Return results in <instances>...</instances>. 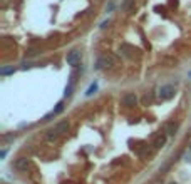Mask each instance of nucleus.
<instances>
[{"instance_id":"obj_7","label":"nucleus","mask_w":191,"mask_h":184,"mask_svg":"<svg viewBox=\"0 0 191 184\" xmlns=\"http://www.w3.org/2000/svg\"><path fill=\"white\" fill-rule=\"evenodd\" d=\"M62 111H64V104H62V102H59V104H57V107H55L54 111H51L45 117H44V121H51L52 117H55V116L59 114V112H62Z\"/></svg>"},{"instance_id":"obj_1","label":"nucleus","mask_w":191,"mask_h":184,"mask_svg":"<svg viewBox=\"0 0 191 184\" xmlns=\"http://www.w3.org/2000/svg\"><path fill=\"white\" fill-rule=\"evenodd\" d=\"M116 62H117V59H116L112 54H104V55H101V57L97 59V62H96V69L111 67V65H114Z\"/></svg>"},{"instance_id":"obj_13","label":"nucleus","mask_w":191,"mask_h":184,"mask_svg":"<svg viewBox=\"0 0 191 184\" xmlns=\"http://www.w3.org/2000/svg\"><path fill=\"white\" fill-rule=\"evenodd\" d=\"M72 94V84H69L67 87H65V95H71Z\"/></svg>"},{"instance_id":"obj_16","label":"nucleus","mask_w":191,"mask_h":184,"mask_svg":"<svg viewBox=\"0 0 191 184\" xmlns=\"http://www.w3.org/2000/svg\"><path fill=\"white\" fill-rule=\"evenodd\" d=\"M154 184H163V182H161V181H156V182H154Z\"/></svg>"},{"instance_id":"obj_9","label":"nucleus","mask_w":191,"mask_h":184,"mask_svg":"<svg viewBox=\"0 0 191 184\" xmlns=\"http://www.w3.org/2000/svg\"><path fill=\"white\" fill-rule=\"evenodd\" d=\"M166 144V136H159V137H156L154 139V149H159V147H163V146Z\"/></svg>"},{"instance_id":"obj_3","label":"nucleus","mask_w":191,"mask_h":184,"mask_svg":"<svg viewBox=\"0 0 191 184\" xmlns=\"http://www.w3.org/2000/svg\"><path fill=\"white\" fill-rule=\"evenodd\" d=\"M174 95V87L173 86H163L161 89H159V97L161 99H171Z\"/></svg>"},{"instance_id":"obj_6","label":"nucleus","mask_w":191,"mask_h":184,"mask_svg":"<svg viewBox=\"0 0 191 184\" xmlns=\"http://www.w3.org/2000/svg\"><path fill=\"white\" fill-rule=\"evenodd\" d=\"M69 127H71V124L67 122V121H62V122H59V124H55V132L59 134V136H61V134H64V132H67L69 131Z\"/></svg>"},{"instance_id":"obj_12","label":"nucleus","mask_w":191,"mask_h":184,"mask_svg":"<svg viewBox=\"0 0 191 184\" xmlns=\"http://www.w3.org/2000/svg\"><path fill=\"white\" fill-rule=\"evenodd\" d=\"M0 74H2V76H7V74H14V67H2Z\"/></svg>"},{"instance_id":"obj_11","label":"nucleus","mask_w":191,"mask_h":184,"mask_svg":"<svg viewBox=\"0 0 191 184\" xmlns=\"http://www.w3.org/2000/svg\"><path fill=\"white\" fill-rule=\"evenodd\" d=\"M96 90H97V84L94 82V84H91V87H89V89H87L86 95H92V94H94V92H96Z\"/></svg>"},{"instance_id":"obj_10","label":"nucleus","mask_w":191,"mask_h":184,"mask_svg":"<svg viewBox=\"0 0 191 184\" xmlns=\"http://www.w3.org/2000/svg\"><path fill=\"white\" fill-rule=\"evenodd\" d=\"M47 141H55V139H57L59 137V134L55 132V129H51V131H47Z\"/></svg>"},{"instance_id":"obj_17","label":"nucleus","mask_w":191,"mask_h":184,"mask_svg":"<svg viewBox=\"0 0 191 184\" xmlns=\"http://www.w3.org/2000/svg\"><path fill=\"white\" fill-rule=\"evenodd\" d=\"M170 184H176V182H174V181H173V182H170Z\"/></svg>"},{"instance_id":"obj_5","label":"nucleus","mask_w":191,"mask_h":184,"mask_svg":"<svg viewBox=\"0 0 191 184\" xmlns=\"http://www.w3.org/2000/svg\"><path fill=\"white\" fill-rule=\"evenodd\" d=\"M136 102H137V97L134 92H129V94L123 95V104L126 107H133V105H136Z\"/></svg>"},{"instance_id":"obj_14","label":"nucleus","mask_w":191,"mask_h":184,"mask_svg":"<svg viewBox=\"0 0 191 184\" xmlns=\"http://www.w3.org/2000/svg\"><path fill=\"white\" fill-rule=\"evenodd\" d=\"M129 5H131V0H124V5H123V7L124 8H129Z\"/></svg>"},{"instance_id":"obj_4","label":"nucleus","mask_w":191,"mask_h":184,"mask_svg":"<svg viewBox=\"0 0 191 184\" xmlns=\"http://www.w3.org/2000/svg\"><path fill=\"white\" fill-rule=\"evenodd\" d=\"M29 166H30V161L27 157H18L17 161L14 163V167L15 169H18V171H27L29 169Z\"/></svg>"},{"instance_id":"obj_15","label":"nucleus","mask_w":191,"mask_h":184,"mask_svg":"<svg viewBox=\"0 0 191 184\" xmlns=\"http://www.w3.org/2000/svg\"><path fill=\"white\" fill-rule=\"evenodd\" d=\"M5 156H7V149H4V151L0 152V157H5Z\"/></svg>"},{"instance_id":"obj_8","label":"nucleus","mask_w":191,"mask_h":184,"mask_svg":"<svg viewBox=\"0 0 191 184\" xmlns=\"http://www.w3.org/2000/svg\"><path fill=\"white\" fill-rule=\"evenodd\" d=\"M176 131H178V126L174 122H166L164 124V132L168 134V136H174Z\"/></svg>"},{"instance_id":"obj_2","label":"nucleus","mask_w":191,"mask_h":184,"mask_svg":"<svg viewBox=\"0 0 191 184\" xmlns=\"http://www.w3.org/2000/svg\"><path fill=\"white\" fill-rule=\"evenodd\" d=\"M67 64L72 65V67H77L81 64V52L79 50H72L67 54Z\"/></svg>"}]
</instances>
